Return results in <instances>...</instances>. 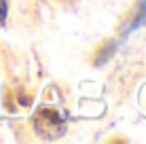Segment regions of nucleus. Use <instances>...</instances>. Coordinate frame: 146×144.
Wrapping results in <instances>:
<instances>
[{"instance_id":"1","label":"nucleus","mask_w":146,"mask_h":144,"mask_svg":"<svg viewBox=\"0 0 146 144\" xmlns=\"http://www.w3.org/2000/svg\"><path fill=\"white\" fill-rule=\"evenodd\" d=\"M142 26H146V0H138L135 7L129 11L127 21L123 23V30H121V34H119L117 40H123L125 36H129L131 32H135V30L142 28Z\"/></svg>"},{"instance_id":"2","label":"nucleus","mask_w":146,"mask_h":144,"mask_svg":"<svg viewBox=\"0 0 146 144\" xmlns=\"http://www.w3.org/2000/svg\"><path fill=\"white\" fill-rule=\"evenodd\" d=\"M9 19V0H0V28L7 26Z\"/></svg>"}]
</instances>
